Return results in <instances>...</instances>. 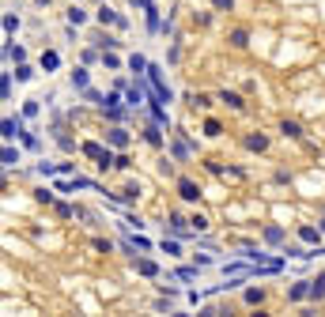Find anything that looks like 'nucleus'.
Listing matches in <instances>:
<instances>
[{"mask_svg":"<svg viewBox=\"0 0 325 317\" xmlns=\"http://www.w3.org/2000/svg\"><path fill=\"white\" fill-rule=\"evenodd\" d=\"M178 197L182 200H200V185L189 181V178H178Z\"/></svg>","mask_w":325,"mask_h":317,"instance_id":"nucleus-1","label":"nucleus"},{"mask_svg":"<svg viewBox=\"0 0 325 317\" xmlns=\"http://www.w3.org/2000/svg\"><path fill=\"white\" fill-rule=\"evenodd\" d=\"M95 19H99L102 27H106V23H113V27H125V19L113 12V8H99V15H95Z\"/></svg>","mask_w":325,"mask_h":317,"instance_id":"nucleus-2","label":"nucleus"},{"mask_svg":"<svg viewBox=\"0 0 325 317\" xmlns=\"http://www.w3.org/2000/svg\"><path fill=\"white\" fill-rule=\"evenodd\" d=\"M310 298H314V302H322V298H325V272L318 276V279H310Z\"/></svg>","mask_w":325,"mask_h":317,"instance_id":"nucleus-3","label":"nucleus"},{"mask_svg":"<svg viewBox=\"0 0 325 317\" xmlns=\"http://www.w3.org/2000/svg\"><path fill=\"white\" fill-rule=\"evenodd\" d=\"M246 147H250V151H265V147H269V140H265L261 132H254V136H246Z\"/></svg>","mask_w":325,"mask_h":317,"instance_id":"nucleus-4","label":"nucleus"},{"mask_svg":"<svg viewBox=\"0 0 325 317\" xmlns=\"http://www.w3.org/2000/svg\"><path fill=\"white\" fill-rule=\"evenodd\" d=\"M144 140H148L152 147H163V132H159L155 125H148V129H144Z\"/></svg>","mask_w":325,"mask_h":317,"instance_id":"nucleus-5","label":"nucleus"},{"mask_svg":"<svg viewBox=\"0 0 325 317\" xmlns=\"http://www.w3.org/2000/svg\"><path fill=\"white\" fill-rule=\"evenodd\" d=\"M242 298H246V306H261V302H265V291H261V287H250Z\"/></svg>","mask_w":325,"mask_h":317,"instance_id":"nucleus-6","label":"nucleus"},{"mask_svg":"<svg viewBox=\"0 0 325 317\" xmlns=\"http://www.w3.org/2000/svg\"><path fill=\"white\" fill-rule=\"evenodd\" d=\"M306 295H310V287H306V283H295V287L287 291V298H291V302H303Z\"/></svg>","mask_w":325,"mask_h":317,"instance_id":"nucleus-7","label":"nucleus"},{"mask_svg":"<svg viewBox=\"0 0 325 317\" xmlns=\"http://www.w3.org/2000/svg\"><path fill=\"white\" fill-rule=\"evenodd\" d=\"M280 132H283V136H291V140H299V136H303V129H299L295 121H280Z\"/></svg>","mask_w":325,"mask_h":317,"instance_id":"nucleus-8","label":"nucleus"},{"mask_svg":"<svg viewBox=\"0 0 325 317\" xmlns=\"http://www.w3.org/2000/svg\"><path fill=\"white\" fill-rule=\"evenodd\" d=\"M110 144H113V147H125V144H129V132H125V129H110Z\"/></svg>","mask_w":325,"mask_h":317,"instance_id":"nucleus-9","label":"nucleus"},{"mask_svg":"<svg viewBox=\"0 0 325 317\" xmlns=\"http://www.w3.org/2000/svg\"><path fill=\"white\" fill-rule=\"evenodd\" d=\"M299 238H303V242H322V231H314V227H299Z\"/></svg>","mask_w":325,"mask_h":317,"instance_id":"nucleus-10","label":"nucleus"},{"mask_svg":"<svg viewBox=\"0 0 325 317\" xmlns=\"http://www.w3.org/2000/svg\"><path fill=\"white\" fill-rule=\"evenodd\" d=\"M219 99H223L227 106H231V110H242V106H246V102H242L238 95H235V91H223V95H219Z\"/></svg>","mask_w":325,"mask_h":317,"instance_id":"nucleus-11","label":"nucleus"},{"mask_svg":"<svg viewBox=\"0 0 325 317\" xmlns=\"http://www.w3.org/2000/svg\"><path fill=\"white\" fill-rule=\"evenodd\" d=\"M57 64H61V57H57L53 49H49V53H42V68H45V72H53Z\"/></svg>","mask_w":325,"mask_h":317,"instance_id":"nucleus-12","label":"nucleus"},{"mask_svg":"<svg viewBox=\"0 0 325 317\" xmlns=\"http://www.w3.org/2000/svg\"><path fill=\"white\" fill-rule=\"evenodd\" d=\"M72 87L87 91V72H84V68H76V72H72Z\"/></svg>","mask_w":325,"mask_h":317,"instance_id":"nucleus-13","label":"nucleus"},{"mask_svg":"<svg viewBox=\"0 0 325 317\" xmlns=\"http://www.w3.org/2000/svg\"><path fill=\"white\" fill-rule=\"evenodd\" d=\"M136 272H144V276H155L159 268L152 264V260H136Z\"/></svg>","mask_w":325,"mask_h":317,"instance_id":"nucleus-14","label":"nucleus"},{"mask_svg":"<svg viewBox=\"0 0 325 317\" xmlns=\"http://www.w3.org/2000/svg\"><path fill=\"white\" fill-rule=\"evenodd\" d=\"M129 68L140 76V72H148V60H144V57H132V60H129Z\"/></svg>","mask_w":325,"mask_h":317,"instance_id":"nucleus-15","label":"nucleus"},{"mask_svg":"<svg viewBox=\"0 0 325 317\" xmlns=\"http://www.w3.org/2000/svg\"><path fill=\"white\" fill-rule=\"evenodd\" d=\"M140 197V185H125L121 189V200H136Z\"/></svg>","mask_w":325,"mask_h":317,"instance_id":"nucleus-16","label":"nucleus"},{"mask_svg":"<svg viewBox=\"0 0 325 317\" xmlns=\"http://www.w3.org/2000/svg\"><path fill=\"white\" fill-rule=\"evenodd\" d=\"M231 45H235V49H246V30H235V34H231Z\"/></svg>","mask_w":325,"mask_h":317,"instance_id":"nucleus-17","label":"nucleus"},{"mask_svg":"<svg viewBox=\"0 0 325 317\" xmlns=\"http://www.w3.org/2000/svg\"><path fill=\"white\" fill-rule=\"evenodd\" d=\"M265 238H269V242H283V231L280 227H265Z\"/></svg>","mask_w":325,"mask_h":317,"instance_id":"nucleus-18","label":"nucleus"},{"mask_svg":"<svg viewBox=\"0 0 325 317\" xmlns=\"http://www.w3.org/2000/svg\"><path fill=\"white\" fill-rule=\"evenodd\" d=\"M84 155H91V158H102V155H106V151H102L99 144H84Z\"/></svg>","mask_w":325,"mask_h":317,"instance_id":"nucleus-19","label":"nucleus"},{"mask_svg":"<svg viewBox=\"0 0 325 317\" xmlns=\"http://www.w3.org/2000/svg\"><path fill=\"white\" fill-rule=\"evenodd\" d=\"M84 19H87V15L80 12V8H72V12H68V23H72V27H80V23H84Z\"/></svg>","mask_w":325,"mask_h":317,"instance_id":"nucleus-20","label":"nucleus"},{"mask_svg":"<svg viewBox=\"0 0 325 317\" xmlns=\"http://www.w3.org/2000/svg\"><path fill=\"white\" fill-rule=\"evenodd\" d=\"M15 132H19V121H12V117H8V121H4V136H8V140H12Z\"/></svg>","mask_w":325,"mask_h":317,"instance_id":"nucleus-21","label":"nucleus"},{"mask_svg":"<svg viewBox=\"0 0 325 317\" xmlns=\"http://www.w3.org/2000/svg\"><path fill=\"white\" fill-rule=\"evenodd\" d=\"M148 30H159V12L155 8H148Z\"/></svg>","mask_w":325,"mask_h":317,"instance_id":"nucleus-22","label":"nucleus"},{"mask_svg":"<svg viewBox=\"0 0 325 317\" xmlns=\"http://www.w3.org/2000/svg\"><path fill=\"white\" fill-rule=\"evenodd\" d=\"M212 8H216V12H231V8H235V0H212Z\"/></svg>","mask_w":325,"mask_h":317,"instance_id":"nucleus-23","label":"nucleus"},{"mask_svg":"<svg viewBox=\"0 0 325 317\" xmlns=\"http://www.w3.org/2000/svg\"><path fill=\"white\" fill-rule=\"evenodd\" d=\"M189 223H193V231H204V227H208V219H204V216H193Z\"/></svg>","mask_w":325,"mask_h":317,"instance_id":"nucleus-24","label":"nucleus"},{"mask_svg":"<svg viewBox=\"0 0 325 317\" xmlns=\"http://www.w3.org/2000/svg\"><path fill=\"white\" fill-rule=\"evenodd\" d=\"M30 76H34V72H30L27 64H19V68H15V79H30Z\"/></svg>","mask_w":325,"mask_h":317,"instance_id":"nucleus-25","label":"nucleus"},{"mask_svg":"<svg viewBox=\"0 0 325 317\" xmlns=\"http://www.w3.org/2000/svg\"><path fill=\"white\" fill-rule=\"evenodd\" d=\"M204 136H219V121H208L204 125Z\"/></svg>","mask_w":325,"mask_h":317,"instance_id":"nucleus-26","label":"nucleus"},{"mask_svg":"<svg viewBox=\"0 0 325 317\" xmlns=\"http://www.w3.org/2000/svg\"><path fill=\"white\" fill-rule=\"evenodd\" d=\"M322 231H325V219H322Z\"/></svg>","mask_w":325,"mask_h":317,"instance_id":"nucleus-27","label":"nucleus"}]
</instances>
